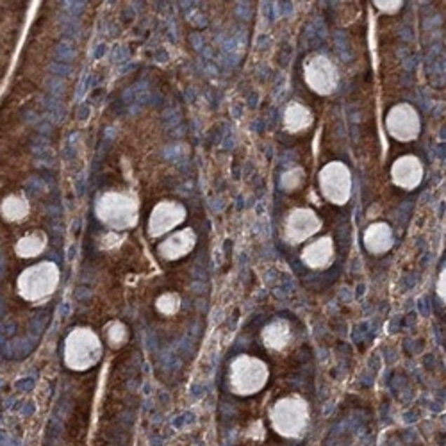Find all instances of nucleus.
Masks as SVG:
<instances>
[{"label": "nucleus", "instance_id": "obj_1", "mask_svg": "<svg viewBox=\"0 0 446 446\" xmlns=\"http://www.w3.org/2000/svg\"><path fill=\"white\" fill-rule=\"evenodd\" d=\"M275 432L286 438H297L304 432L309 418L306 402L298 396H290L273 405L270 412Z\"/></svg>", "mask_w": 446, "mask_h": 446}, {"label": "nucleus", "instance_id": "obj_2", "mask_svg": "<svg viewBox=\"0 0 446 446\" xmlns=\"http://www.w3.org/2000/svg\"><path fill=\"white\" fill-rule=\"evenodd\" d=\"M268 379L266 366L259 359L241 357L232 370V386L241 395H252L264 386Z\"/></svg>", "mask_w": 446, "mask_h": 446}, {"label": "nucleus", "instance_id": "obj_3", "mask_svg": "<svg viewBox=\"0 0 446 446\" xmlns=\"http://www.w3.org/2000/svg\"><path fill=\"white\" fill-rule=\"evenodd\" d=\"M388 126L391 130L393 136H396L398 140L409 141L418 137L419 134V116L416 113L414 107L407 106V104H402V106H396L391 111L388 118Z\"/></svg>", "mask_w": 446, "mask_h": 446}, {"label": "nucleus", "instance_id": "obj_4", "mask_svg": "<svg viewBox=\"0 0 446 446\" xmlns=\"http://www.w3.org/2000/svg\"><path fill=\"white\" fill-rule=\"evenodd\" d=\"M393 179L396 184L405 189L418 188L423 180V166L418 157L407 156L396 161L393 168Z\"/></svg>", "mask_w": 446, "mask_h": 446}, {"label": "nucleus", "instance_id": "obj_5", "mask_svg": "<svg viewBox=\"0 0 446 446\" xmlns=\"http://www.w3.org/2000/svg\"><path fill=\"white\" fill-rule=\"evenodd\" d=\"M323 188L329 198L341 202L349 196V173L341 166H329L323 172Z\"/></svg>", "mask_w": 446, "mask_h": 446}, {"label": "nucleus", "instance_id": "obj_6", "mask_svg": "<svg viewBox=\"0 0 446 446\" xmlns=\"http://www.w3.org/2000/svg\"><path fill=\"white\" fill-rule=\"evenodd\" d=\"M330 257H332V243L327 238L320 239V241L311 245V247L306 248V252H304V261L313 268L325 266Z\"/></svg>", "mask_w": 446, "mask_h": 446}, {"label": "nucleus", "instance_id": "obj_7", "mask_svg": "<svg viewBox=\"0 0 446 446\" xmlns=\"http://www.w3.org/2000/svg\"><path fill=\"white\" fill-rule=\"evenodd\" d=\"M318 227V222L311 212H297L295 218H291L290 225V234L293 236L295 241H300V239L307 238L309 234H313L314 229Z\"/></svg>", "mask_w": 446, "mask_h": 446}, {"label": "nucleus", "instance_id": "obj_8", "mask_svg": "<svg viewBox=\"0 0 446 446\" xmlns=\"http://www.w3.org/2000/svg\"><path fill=\"white\" fill-rule=\"evenodd\" d=\"M264 343L270 346V349H282L284 344L290 341V327H288L286 321H273L271 325L266 327L264 330Z\"/></svg>", "mask_w": 446, "mask_h": 446}, {"label": "nucleus", "instance_id": "obj_9", "mask_svg": "<svg viewBox=\"0 0 446 446\" xmlns=\"http://www.w3.org/2000/svg\"><path fill=\"white\" fill-rule=\"evenodd\" d=\"M366 245L372 252H384L391 247V231L386 225H375L368 231Z\"/></svg>", "mask_w": 446, "mask_h": 446}, {"label": "nucleus", "instance_id": "obj_10", "mask_svg": "<svg viewBox=\"0 0 446 446\" xmlns=\"http://www.w3.org/2000/svg\"><path fill=\"white\" fill-rule=\"evenodd\" d=\"M438 295L441 297V300L446 304V266L442 268L441 275L438 278Z\"/></svg>", "mask_w": 446, "mask_h": 446}]
</instances>
